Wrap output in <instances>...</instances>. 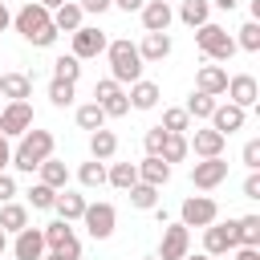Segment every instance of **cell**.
<instances>
[{"label":"cell","instance_id":"obj_1","mask_svg":"<svg viewBox=\"0 0 260 260\" xmlns=\"http://www.w3.org/2000/svg\"><path fill=\"white\" fill-rule=\"evenodd\" d=\"M12 24H16V32L28 41V45H37V49H49L53 41H57V28H53V12L45 8V4H37V0H28L16 16H12Z\"/></svg>","mask_w":260,"mask_h":260},{"label":"cell","instance_id":"obj_2","mask_svg":"<svg viewBox=\"0 0 260 260\" xmlns=\"http://www.w3.org/2000/svg\"><path fill=\"white\" fill-rule=\"evenodd\" d=\"M106 57H110V77L118 85H134L142 77V57H138V45H130L126 37L122 41H106Z\"/></svg>","mask_w":260,"mask_h":260},{"label":"cell","instance_id":"obj_3","mask_svg":"<svg viewBox=\"0 0 260 260\" xmlns=\"http://www.w3.org/2000/svg\"><path fill=\"white\" fill-rule=\"evenodd\" d=\"M49 154H53V134H49V130H32V126H28V130L20 134V142H16V150H12V167H16V171H24V175H32Z\"/></svg>","mask_w":260,"mask_h":260},{"label":"cell","instance_id":"obj_4","mask_svg":"<svg viewBox=\"0 0 260 260\" xmlns=\"http://www.w3.org/2000/svg\"><path fill=\"white\" fill-rule=\"evenodd\" d=\"M195 45H199L203 57L215 61V65H223V61L236 57V37H228V28H219V24H211V20L195 28Z\"/></svg>","mask_w":260,"mask_h":260},{"label":"cell","instance_id":"obj_5","mask_svg":"<svg viewBox=\"0 0 260 260\" xmlns=\"http://www.w3.org/2000/svg\"><path fill=\"white\" fill-rule=\"evenodd\" d=\"M219 219V203L211 195H187L183 207H179V223L183 228H207Z\"/></svg>","mask_w":260,"mask_h":260},{"label":"cell","instance_id":"obj_6","mask_svg":"<svg viewBox=\"0 0 260 260\" xmlns=\"http://www.w3.org/2000/svg\"><path fill=\"white\" fill-rule=\"evenodd\" d=\"M93 102L106 110V118H126V114H130V98H126V89H122L114 77H102V81L93 85Z\"/></svg>","mask_w":260,"mask_h":260},{"label":"cell","instance_id":"obj_7","mask_svg":"<svg viewBox=\"0 0 260 260\" xmlns=\"http://www.w3.org/2000/svg\"><path fill=\"white\" fill-rule=\"evenodd\" d=\"M81 223H85V232H89L93 240H110V236H114V223H118V211H114L110 203H85Z\"/></svg>","mask_w":260,"mask_h":260},{"label":"cell","instance_id":"obj_8","mask_svg":"<svg viewBox=\"0 0 260 260\" xmlns=\"http://www.w3.org/2000/svg\"><path fill=\"white\" fill-rule=\"evenodd\" d=\"M41 236H45V248H53V252H65L69 260H77V256H81V244H77V236H73V228H69L65 219H53V223H45V228H41Z\"/></svg>","mask_w":260,"mask_h":260},{"label":"cell","instance_id":"obj_9","mask_svg":"<svg viewBox=\"0 0 260 260\" xmlns=\"http://www.w3.org/2000/svg\"><path fill=\"white\" fill-rule=\"evenodd\" d=\"M223 179H228V162H223V154H215V158H199V162L191 167V183H195L199 191H215Z\"/></svg>","mask_w":260,"mask_h":260},{"label":"cell","instance_id":"obj_10","mask_svg":"<svg viewBox=\"0 0 260 260\" xmlns=\"http://www.w3.org/2000/svg\"><path fill=\"white\" fill-rule=\"evenodd\" d=\"M236 248V219H228V223H207L203 228V252L207 256H223V252H232Z\"/></svg>","mask_w":260,"mask_h":260},{"label":"cell","instance_id":"obj_11","mask_svg":"<svg viewBox=\"0 0 260 260\" xmlns=\"http://www.w3.org/2000/svg\"><path fill=\"white\" fill-rule=\"evenodd\" d=\"M187 252H191V228L167 223L162 228V244H158V260H183Z\"/></svg>","mask_w":260,"mask_h":260},{"label":"cell","instance_id":"obj_12","mask_svg":"<svg viewBox=\"0 0 260 260\" xmlns=\"http://www.w3.org/2000/svg\"><path fill=\"white\" fill-rule=\"evenodd\" d=\"M28 126H32V106L28 102H8L0 110V134L4 138H20Z\"/></svg>","mask_w":260,"mask_h":260},{"label":"cell","instance_id":"obj_13","mask_svg":"<svg viewBox=\"0 0 260 260\" xmlns=\"http://www.w3.org/2000/svg\"><path fill=\"white\" fill-rule=\"evenodd\" d=\"M69 37H73V57H77V61L106 53V32H102V28H89V24H81V28H73Z\"/></svg>","mask_w":260,"mask_h":260},{"label":"cell","instance_id":"obj_14","mask_svg":"<svg viewBox=\"0 0 260 260\" xmlns=\"http://www.w3.org/2000/svg\"><path fill=\"white\" fill-rule=\"evenodd\" d=\"M244 118H248V110H240L236 102H215V110H211L207 122H211V130H219V134L228 138V134H236V130L244 126Z\"/></svg>","mask_w":260,"mask_h":260},{"label":"cell","instance_id":"obj_15","mask_svg":"<svg viewBox=\"0 0 260 260\" xmlns=\"http://www.w3.org/2000/svg\"><path fill=\"white\" fill-rule=\"evenodd\" d=\"M228 102H236L240 110H248V106H256V98H260V85H256V77L252 73H236V77H228Z\"/></svg>","mask_w":260,"mask_h":260},{"label":"cell","instance_id":"obj_16","mask_svg":"<svg viewBox=\"0 0 260 260\" xmlns=\"http://www.w3.org/2000/svg\"><path fill=\"white\" fill-rule=\"evenodd\" d=\"M138 12H142V28H146V32H167L171 20H175V8H171L167 0H146Z\"/></svg>","mask_w":260,"mask_h":260},{"label":"cell","instance_id":"obj_17","mask_svg":"<svg viewBox=\"0 0 260 260\" xmlns=\"http://www.w3.org/2000/svg\"><path fill=\"white\" fill-rule=\"evenodd\" d=\"M12 256H16V260H41V256H45V236H41V228H20V232H16V244H12Z\"/></svg>","mask_w":260,"mask_h":260},{"label":"cell","instance_id":"obj_18","mask_svg":"<svg viewBox=\"0 0 260 260\" xmlns=\"http://www.w3.org/2000/svg\"><path fill=\"white\" fill-rule=\"evenodd\" d=\"M195 89L199 93H211V98H219L223 89H228V69L223 65H199V73H195Z\"/></svg>","mask_w":260,"mask_h":260},{"label":"cell","instance_id":"obj_19","mask_svg":"<svg viewBox=\"0 0 260 260\" xmlns=\"http://www.w3.org/2000/svg\"><path fill=\"white\" fill-rule=\"evenodd\" d=\"M0 98H8V102H28V98H32V77H28V73H0Z\"/></svg>","mask_w":260,"mask_h":260},{"label":"cell","instance_id":"obj_20","mask_svg":"<svg viewBox=\"0 0 260 260\" xmlns=\"http://www.w3.org/2000/svg\"><path fill=\"white\" fill-rule=\"evenodd\" d=\"M223 142H228V138H223L219 130H211V126H207V130H195V138H187V146H191L199 158H215V154H223Z\"/></svg>","mask_w":260,"mask_h":260},{"label":"cell","instance_id":"obj_21","mask_svg":"<svg viewBox=\"0 0 260 260\" xmlns=\"http://www.w3.org/2000/svg\"><path fill=\"white\" fill-rule=\"evenodd\" d=\"M167 179H171V162H167V158H158V154H146V158L138 162V183L167 187Z\"/></svg>","mask_w":260,"mask_h":260},{"label":"cell","instance_id":"obj_22","mask_svg":"<svg viewBox=\"0 0 260 260\" xmlns=\"http://www.w3.org/2000/svg\"><path fill=\"white\" fill-rule=\"evenodd\" d=\"M126 98H130V106H134V110H154L162 93H158V85H154V81L138 77V81L130 85V93H126Z\"/></svg>","mask_w":260,"mask_h":260},{"label":"cell","instance_id":"obj_23","mask_svg":"<svg viewBox=\"0 0 260 260\" xmlns=\"http://www.w3.org/2000/svg\"><path fill=\"white\" fill-rule=\"evenodd\" d=\"M57 215L65 219V223H73V219H81V211H85V195H77V191H69V187H61L57 191Z\"/></svg>","mask_w":260,"mask_h":260},{"label":"cell","instance_id":"obj_24","mask_svg":"<svg viewBox=\"0 0 260 260\" xmlns=\"http://www.w3.org/2000/svg\"><path fill=\"white\" fill-rule=\"evenodd\" d=\"M81 16H85L81 4L77 0H65L61 8H53V28L57 32H73V28H81Z\"/></svg>","mask_w":260,"mask_h":260},{"label":"cell","instance_id":"obj_25","mask_svg":"<svg viewBox=\"0 0 260 260\" xmlns=\"http://www.w3.org/2000/svg\"><path fill=\"white\" fill-rule=\"evenodd\" d=\"M138 57H142V61H162V57H171V37H167V32H146L142 45H138Z\"/></svg>","mask_w":260,"mask_h":260},{"label":"cell","instance_id":"obj_26","mask_svg":"<svg viewBox=\"0 0 260 260\" xmlns=\"http://www.w3.org/2000/svg\"><path fill=\"white\" fill-rule=\"evenodd\" d=\"M114 150H118V138H114V130H106V126H98V130H89V158H114Z\"/></svg>","mask_w":260,"mask_h":260},{"label":"cell","instance_id":"obj_27","mask_svg":"<svg viewBox=\"0 0 260 260\" xmlns=\"http://www.w3.org/2000/svg\"><path fill=\"white\" fill-rule=\"evenodd\" d=\"M207 16H211V4H207V0H179V20H183L187 28L207 24Z\"/></svg>","mask_w":260,"mask_h":260},{"label":"cell","instance_id":"obj_28","mask_svg":"<svg viewBox=\"0 0 260 260\" xmlns=\"http://www.w3.org/2000/svg\"><path fill=\"white\" fill-rule=\"evenodd\" d=\"M37 171H41V183H49L53 191H61V187H69V167H65V162H57L53 154H49V158H45V162H41Z\"/></svg>","mask_w":260,"mask_h":260},{"label":"cell","instance_id":"obj_29","mask_svg":"<svg viewBox=\"0 0 260 260\" xmlns=\"http://www.w3.org/2000/svg\"><path fill=\"white\" fill-rule=\"evenodd\" d=\"M106 183L118 187V191H130V187L138 183V162H114V167L106 171Z\"/></svg>","mask_w":260,"mask_h":260},{"label":"cell","instance_id":"obj_30","mask_svg":"<svg viewBox=\"0 0 260 260\" xmlns=\"http://www.w3.org/2000/svg\"><path fill=\"white\" fill-rule=\"evenodd\" d=\"M260 248V215H240L236 219V248Z\"/></svg>","mask_w":260,"mask_h":260},{"label":"cell","instance_id":"obj_31","mask_svg":"<svg viewBox=\"0 0 260 260\" xmlns=\"http://www.w3.org/2000/svg\"><path fill=\"white\" fill-rule=\"evenodd\" d=\"M0 228H4V232H20V228H28V207L8 199V203L0 207Z\"/></svg>","mask_w":260,"mask_h":260},{"label":"cell","instance_id":"obj_32","mask_svg":"<svg viewBox=\"0 0 260 260\" xmlns=\"http://www.w3.org/2000/svg\"><path fill=\"white\" fill-rule=\"evenodd\" d=\"M73 93H77V81H65V77H53V81H49V102H53L57 110L73 106Z\"/></svg>","mask_w":260,"mask_h":260},{"label":"cell","instance_id":"obj_33","mask_svg":"<svg viewBox=\"0 0 260 260\" xmlns=\"http://www.w3.org/2000/svg\"><path fill=\"white\" fill-rule=\"evenodd\" d=\"M191 154V146H187V138L183 134H171L167 130V142H162V150H158V158H167V162H183Z\"/></svg>","mask_w":260,"mask_h":260},{"label":"cell","instance_id":"obj_34","mask_svg":"<svg viewBox=\"0 0 260 260\" xmlns=\"http://www.w3.org/2000/svg\"><path fill=\"white\" fill-rule=\"evenodd\" d=\"M77 183H81V187H89V191H93V187H102V183H106V167H102V158L81 162V167H77Z\"/></svg>","mask_w":260,"mask_h":260},{"label":"cell","instance_id":"obj_35","mask_svg":"<svg viewBox=\"0 0 260 260\" xmlns=\"http://www.w3.org/2000/svg\"><path fill=\"white\" fill-rule=\"evenodd\" d=\"M130 203H134L138 211H154V207H158V187H150V183H134V187H130Z\"/></svg>","mask_w":260,"mask_h":260},{"label":"cell","instance_id":"obj_36","mask_svg":"<svg viewBox=\"0 0 260 260\" xmlns=\"http://www.w3.org/2000/svg\"><path fill=\"white\" fill-rule=\"evenodd\" d=\"M77 126H81V130H98V126H106V110H102L98 102L77 106Z\"/></svg>","mask_w":260,"mask_h":260},{"label":"cell","instance_id":"obj_37","mask_svg":"<svg viewBox=\"0 0 260 260\" xmlns=\"http://www.w3.org/2000/svg\"><path fill=\"white\" fill-rule=\"evenodd\" d=\"M183 110H187V114H191L195 122H199V118H211V110H215V98H211V93H199V89H195V93L187 98V106H183Z\"/></svg>","mask_w":260,"mask_h":260},{"label":"cell","instance_id":"obj_38","mask_svg":"<svg viewBox=\"0 0 260 260\" xmlns=\"http://www.w3.org/2000/svg\"><path fill=\"white\" fill-rule=\"evenodd\" d=\"M28 203H32L37 211H49V207L57 203V191H53L49 183H32V187H28Z\"/></svg>","mask_w":260,"mask_h":260},{"label":"cell","instance_id":"obj_39","mask_svg":"<svg viewBox=\"0 0 260 260\" xmlns=\"http://www.w3.org/2000/svg\"><path fill=\"white\" fill-rule=\"evenodd\" d=\"M236 49H244V53H260V24H256V20H248V24L240 28Z\"/></svg>","mask_w":260,"mask_h":260},{"label":"cell","instance_id":"obj_40","mask_svg":"<svg viewBox=\"0 0 260 260\" xmlns=\"http://www.w3.org/2000/svg\"><path fill=\"white\" fill-rule=\"evenodd\" d=\"M53 77H65V81H77V77H81V61H77L73 53H65V57H57V61H53Z\"/></svg>","mask_w":260,"mask_h":260},{"label":"cell","instance_id":"obj_41","mask_svg":"<svg viewBox=\"0 0 260 260\" xmlns=\"http://www.w3.org/2000/svg\"><path fill=\"white\" fill-rule=\"evenodd\" d=\"M162 130H171V134H183V130H191V114H187L183 106L167 110V114H162Z\"/></svg>","mask_w":260,"mask_h":260},{"label":"cell","instance_id":"obj_42","mask_svg":"<svg viewBox=\"0 0 260 260\" xmlns=\"http://www.w3.org/2000/svg\"><path fill=\"white\" fill-rule=\"evenodd\" d=\"M162 142H167V130H162V126H150V130L142 134V146H146V154H158V150H162Z\"/></svg>","mask_w":260,"mask_h":260},{"label":"cell","instance_id":"obj_43","mask_svg":"<svg viewBox=\"0 0 260 260\" xmlns=\"http://www.w3.org/2000/svg\"><path fill=\"white\" fill-rule=\"evenodd\" d=\"M244 167H248V171H260V142H256V138L244 142Z\"/></svg>","mask_w":260,"mask_h":260},{"label":"cell","instance_id":"obj_44","mask_svg":"<svg viewBox=\"0 0 260 260\" xmlns=\"http://www.w3.org/2000/svg\"><path fill=\"white\" fill-rule=\"evenodd\" d=\"M12 195H16V179H12V175H4V171H0V203H8V199H12Z\"/></svg>","mask_w":260,"mask_h":260},{"label":"cell","instance_id":"obj_45","mask_svg":"<svg viewBox=\"0 0 260 260\" xmlns=\"http://www.w3.org/2000/svg\"><path fill=\"white\" fill-rule=\"evenodd\" d=\"M244 199H260V175H256V171L244 179Z\"/></svg>","mask_w":260,"mask_h":260},{"label":"cell","instance_id":"obj_46","mask_svg":"<svg viewBox=\"0 0 260 260\" xmlns=\"http://www.w3.org/2000/svg\"><path fill=\"white\" fill-rule=\"evenodd\" d=\"M77 4H81V12H98V16L110 8V0H77Z\"/></svg>","mask_w":260,"mask_h":260},{"label":"cell","instance_id":"obj_47","mask_svg":"<svg viewBox=\"0 0 260 260\" xmlns=\"http://www.w3.org/2000/svg\"><path fill=\"white\" fill-rule=\"evenodd\" d=\"M4 167H12V146H8V138L0 134V171Z\"/></svg>","mask_w":260,"mask_h":260},{"label":"cell","instance_id":"obj_48","mask_svg":"<svg viewBox=\"0 0 260 260\" xmlns=\"http://www.w3.org/2000/svg\"><path fill=\"white\" fill-rule=\"evenodd\" d=\"M232 252H236V260H260V248H244V244H240V248H232Z\"/></svg>","mask_w":260,"mask_h":260},{"label":"cell","instance_id":"obj_49","mask_svg":"<svg viewBox=\"0 0 260 260\" xmlns=\"http://www.w3.org/2000/svg\"><path fill=\"white\" fill-rule=\"evenodd\" d=\"M110 4H118V8H122V12H138V8H142V4H146V0H110Z\"/></svg>","mask_w":260,"mask_h":260},{"label":"cell","instance_id":"obj_50","mask_svg":"<svg viewBox=\"0 0 260 260\" xmlns=\"http://www.w3.org/2000/svg\"><path fill=\"white\" fill-rule=\"evenodd\" d=\"M8 24H12V12H8V8H4V0H0V32H4Z\"/></svg>","mask_w":260,"mask_h":260},{"label":"cell","instance_id":"obj_51","mask_svg":"<svg viewBox=\"0 0 260 260\" xmlns=\"http://www.w3.org/2000/svg\"><path fill=\"white\" fill-rule=\"evenodd\" d=\"M41 260H69V256H65V252H53V248H45V256H41Z\"/></svg>","mask_w":260,"mask_h":260},{"label":"cell","instance_id":"obj_52","mask_svg":"<svg viewBox=\"0 0 260 260\" xmlns=\"http://www.w3.org/2000/svg\"><path fill=\"white\" fill-rule=\"evenodd\" d=\"M236 4H240V0H215V8H223V12H232Z\"/></svg>","mask_w":260,"mask_h":260},{"label":"cell","instance_id":"obj_53","mask_svg":"<svg viewBox=\"0 0 260 260\" xmlns=\"http://www.w3.org/2000/svg\"><path fill=\"white\" fill-rule=\"evenodd\" d=\"M37 4H45V8H49V12H53V8H61V4H65V0H37Z\"/></svg>","mask_w":260,"mask_h":260},{"label":"cell","instance_id":"obj_54","mask_svg":"<svg viewBox=\"0 0 260 260\" xmlns=\"http://www.w3.org/2000/svg\"><path fill=\"white\" fill-rule=\"evenodd\" d=\"M183 260H211V256H207V252H199V256H191V252H187Z\"/></svg>","mask_w":260,"mask_h":260},{"label":"cell","instance_id":"obj_55","mask_svg":"<svg viewBox=\"0 0 260 260\" xmlns=\"http://www.w3.org/2000/svg\"><path fill=\"white\" fill-rule=\"evenodd\" d=\"M4 248H8V240H4V228H0V256H4Z\"/></svg>","mask_w":260,"mask_h":260},{"label":"cell","instance_id":"obj_56","mask_svg":"<svg viewBox=\"0 0 260 260\" xmlns=\"http://www.w3.org/2000/svg\"><path fill=\"white\" fill-rule=\"evenodd\" d=\"M142 260H158V256H142Z\"/></svg>","mask_w":260,"mask_h":260},{"label":"cell","instance_id":"obj_57","mask_svg":"<svg viewBox=\"0 0 260 260\" xmlns=\"http://www.w3.org/2000/svg\"><path fill=\"white\" fill-rule=\"evenodd\" d=\"M167 4H171V0H167Z\"/></svg>","mask_w":260,"mask_h":260}]
</instances>
